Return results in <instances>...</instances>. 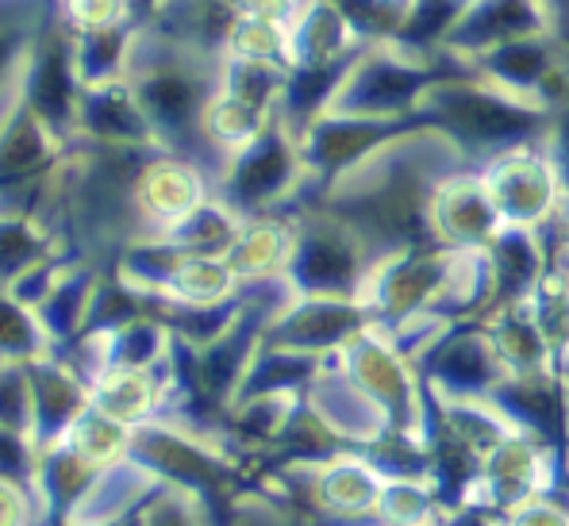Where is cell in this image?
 Wrapping results in <instances>:
<instances>
[{"instance_id": "7402d4cb", "label": "cell", "mask_w": 569, "mask_h": 526, "mask_svg": "<svg viewBox=\"0 0 569 526\" xmlns=\"http://www.w3.org/2000/svg\"><path fill=\"white\" fill-rule=\"evenodd\" d=\"M312 492L328 512L355 515L366 507L381 504L385 484L378 477V465L362 462V457H328V462H312Z\"/></svg>"}, {"instance_id": "4316f807", "label": "cell", "mask_w": 569, "mask_h": 526, "mask_svg": "<svg viewBox=\"0 0 569 526\" xmlns=\"http://www.w3.org/2000/svg\"><path fill=\"white\" fill-rule=\"evenodd\" d=\"M131 442H136V427H128V423L112 419V415H104L100 407L89 404L78 415V423L66 431L62 446H70L93 469H112V465L131 457Z\"/></svg>"}, {"instance_id": "74e56055", "label": "cell", "mask_w": 569, "mask_h": 526, "mask_svg": "<svg viewBox=\"0 0 569 526\" xmlns=\"http://www.w3.org/2000/svg\"><path fill=\"white\" fill-rule=\"evenodd\" d=\"M542 4L550 8V16H555V23H558V31L569 39V0H542Z\"/></svg>"}, {"instance_id": "603a6c76", "label": "cell", "mask_w": 569, "mask_h": 526, "mask_svg": "<svg viewBox=\"0 0 569 526\" xmlns=\"http://www.w3.org/2000/svg\"><path fill=\"white\" fill-rule=\"evenodd\" d=\"M139 31H142L139 20L116 23V28H97V31H73V62H78L81 85L93 89L128 78Z\"/></svg>"}, {"instance_id": "9c48e42d", "label": "cell", "mask_w": 569, "mask_h": 526, "mask_svg": "<svg viewBox=\"0 0 569 526\" xmlns=\"http://www.w3.org/2000/svg\"><path fill=\"white\" fill-rule=\"evenodd\" d=\"M416 128H427L420 115H408V120H370V115L328 112L300 139V154H305L308 165V189L331 185L335 178H342L358 162H366L381 146H389L392 139L408 135Z\"/></svg>"}, {"instance_id": "836d02e7", "label": "cell", "mask_w": 569, "mask_h": 526, "mask_svg": "<svg viewBox=\"0 0 569 526\" xmlns=\"http://www.w3.org/2000/svg\"><path fill=\"white\" fill-rule=\"evenodd\" d=\"M58 12L70 31H97L136 20V0H58Z\"/></svg>"}, {"instance_id": "2e32d148", "label": "cell", "mask_w": 569, "mask_h": 526, "mask_svg": "<svg viewBox=\"0 0 569 526\" xmlns=\"http://www.w3.org/2000/svg\"><path fill=\"white\" fill-rule=\"evenodd\" d=\"M566 50H569V39L562 31H542V36L512 39V43L485 50V54L470 58V65L481 81H489V85L535 104V89L542 85V78L555 70V62Z\"/></svg>"}, {"instance_id": "f1b7e54d", "label": "cell", "mask_w": 569, "mask_h": 526, "mask_svg": "<svg viewBox=\"0 0 569 526\" xmlns=\"http://www.w3.org/2000/svg\"><path fill=\"white\" fill-rule=\"evenodd\" d=\"M0 257H4V285L23 277L28 270L58 257V239L36 215H4V235H0Z\"/></svg>"}, {"instance_id": "f35d334b", "label": "cell", "mask_w": 569, "mask_h": 526, "mask_svg": "<svg viewBox=\"0 0 569 526\" xmlns=\"http://www.w3.org/2000/svg\"><path fill=\"white\" fill-rule=\"evenodd\" d=\"M420 526H431V523H420Z\"/></svg>"}, {"instance_id": "d590c367", "label": "cell", "mask_w": 569, "mask_h": 526, "mask_svg": "<svg viewBox=\"0 0 569 526\" xmlns=\"http://www.w3.org/2000/svg\"><path fill=\"white\" fill-rule=\"evenodd\" d=\"M508 526H569V512L547 504V499H527V504L516 507Z\"/></svg>"}, {"instance_id": "ac0fdd59", "label": "cell", "mask_w": 569, "mask_h": 526, "mask_svg": "<svg viewBox=\"0 0 569 526\" xmlns=\"http://www.w3.org/2000/svg\"><path fill=\"white\" fill-rule=\"evenodd\" d=\"M297 250V220L289 212H266L242 223L236 246L228 250V265L242 285H266L289 273Z\"/></svg>"}, {"instance_id": "e575fe53", "label": "cell", "mask_w": 569, "mask_h": 526, "mask_svg": "<svg viewBox=\"0 0 569 526\" xmlns=\"http://www.w3.org/2000/svg\"><path fill=\"white\" fill-rule=\"evenodd\" d=\"M542 146H547V154L555 158V170H558V178H562V189L569 192V108H562V112L555 115Z\"/></svg>"}, {"instance_id": "8992f818", "label": "cell", "mask_w": 569, "mask_h": 526, "mask_svg": "<svg viewBox=\"0 0 569 526\" xmlns=\"http://www.w3.org/2000/svg\"><path fill=\"white\" fill-rule=\"evenodd\" d=\"M342 370L350 381L373 399L389 419V431L397 434H420L427 407L420 399V384H416L412 357L392 342L389 327L370 323L358 338H350L342 350H335Z\"/></svg>"}, {"instance_id": "3957f363", "label": "cell", "mask_w": 569, "mask_h": 526, "mask_svg": "<svg viewBox=\"0 0 569 526\" xmlns=\"http://www.w3.org/2000/svg\"><path fill=\"white\" fill-rule=\"evenodd\" d=\"M466 73H473V65L450 50L435 58H412L389 43H373L347 70L331 112L370 115V120H408L420 112L423 97L439 81L466 78Z\"/></svg>"}, {"instance_id": "7c38bea8", "label": "cell", "mask_w": 569, "mask_h": 526, "mask_svg": "<svg viewBox=\"0 0 569 526\" xmlns=\"http://www.w3.org/2000/svg\"><path fill=\"white\" fill-rule=\"evenodd\" d=\"M505 227L481 165H462L442 178L431 192V239L442 250H485L492 235Z\"/></svg>"}, {"instance_id": "ba28073f", "label": "cell", "mask_w": 569, "mask_h": 526, "mask_svg": "<svg viewBox=\"0 0 569 526\" xmlns=\"http://www.w3.org/2000/svg\"><path fill=\"white\" fill-rule=\"evenodd\" d=\"M212 196V178L200 165H192L189 158H178L162 146L150 150L136 170V181H131V208H136L139 235H166V231L178 227L186 215H192Z\"/></svg>"}, {"instance_id": "8fae6325", "label": "cell", "mask_w": 569, "mask_h": 526, "mask_svg": "<svg viewBox=\"0 0 569 526\" xmlns=\"http://www.w3.org/2000/svg\"><path fill=\"white\" fill-rule=\"evenodd\" d=\"M373 323V312L350 296H292L284 312L270 323L266 342L300 354L328 357L358 338Z\"/></svg>"}, {"instance_id": "5bb4252c", "label": "cell", "mask_w": 569, "mask_h": 526, "mask_svg": "<svg viewBox=\"0 0 569 526\" xmlns=\"http://www.w3.org/2000/svg\"><path fill=\"white\" fill-rule=\"evenodd\" d=\"M78 139L100 146H123V150H158L154 128L142 112L131 81H108L81 93L78 108Z\"/></svg>"}, {"instance_id": "8d00e7d4", "label": "cell", "mask_w": 569, "mask_h": 526, "mask_svg": "<svg viewBox=\"0 0 569 526\" xmlns=\"http://www.w3.org/2000/svg\"><path fill=\"white\" fill-rule=\"evenodd\" d=\"M147 526H197V519L189 515V507L181 504V499H173V496H166L162 504L150 512V519Z\"/></svg>"}, {"instance_id": "5b68a950", "label": "cell", "mask_w": 569, "mask_h": 526, "mask_svg": "<svg viewBox=\"0 0 569 526\" xmlns=\"http://www.w3.org/2000/svg\"><path fill=\"white\" fill-rule=\"evenodd\" d=\"M305 185L308 165L300 154V139L273 115V123L254 143L231 154L228 173L216 185V196L236 208L242 220H254L266 212H281L289 200L300 196Z\"/></svg>"}, {"instance_id": "6da1fadb", "label": "cell", "mask_w": 569, "mask_h": 526, "mask_svg": "<svg viewBox=\"0 0 569 526\" xmlns=\"http://www.w3.org/2000/svg\"><path fill=\"white\" fill-rule=\"evenodd\" d=\"M128 81L154 128L158 146L189 158L212 178V189L220 185L231 158L208 139L204 112L223 85V54L189 47L158 31L154 23H142Z\"/></svg>"}, {"instance_id": "7a4b0ae2", "label": "cell", "mask_w": 569, "mask_h": 526, "mask_svg": "<svg viewBox=\"0 0 569 526\" xmlns=\"http://www.w3.org/2000/svg\"><path fill=\"white\" fill-rule=\"evenodd\" d=\"M416 115L427 128L455 139L473 165H485L489 158L505 154L512 146L539 143V139H547L550 123H555V115L542 112L539 104L505 93V89L481 81L477 73L439 81L423 97Z\"/></svg>"}, {"instance_id": "52a82bcc", "label": "cell", "mask_w": 569, "mask_h": 526, "mask_svg": "<svg viewBox=\"0 0 569 526\" xmlns=\"http://www.w3.org/2000/svg\"><path fill=\"white\" fill-rule=\"evenodd\" d=\"M481 178L492 204H497L500 220H505V227L539 231L558 212V204L566 196L562 178L555 170V158L547 154L542 139L489 158L481 165Z\"/></svg>"}, {"instance_id": "d6986e66", "label": "cell", "mask_w": 569, "mask_h": 526, "mask_svg": "<svg viewBox=\"0 0 569 526\" xmlns=\"http://www.w3.org/2000/svg\"><path fill=\"white\" fill-rule=\"evenodd\" d=\"M366 43L331 0H305L289 23V65H331Z\"/></svg>"}, {"instance_id": "f546056e", "label": "cell", "mask_w": 569, "mask_h": 526, "mask_svg": "<svg viewBox=\"0 0 569 526\" xmlns=\"http://www.w3.org/2000/svg\"><path fill=\"white\" fill-rule=\"evenodd\" d=\"M223 58L239 62H278L289 65V23L266 16H242L223 36Z\"/></svg>"}, {"instance_id": "e0dca14e", "label": "cell", "mask_w": 569, "mask_h": 526, "mask_svg": "<svg viewBox=\"0 0 569 526\" xmlns=\"http://www.w3.org/2000/svg\"><path fill=\"white\" fill-rule=\"evenodd\" d=\"M485 254H489L492 273V300L485 307V315L500 312L508 304H520V300H531V292L539 289V281L550 270L547 246H542L539 231L531 227H500L485 246Z\"/></svg>"}, {"instance_id": "1f68e13d", "label": "cell", "mask_w": 569, "mask_h": 526, "mask_svg": "<svg viewBox=\"0 0 569 526\" xmlns=\"http://www.w3.org/2000/svg\"><path fill=\"white\" fill-rule=\"evenodd\" d=\"M0 346H4V362H20V365L58 354L54 338H50V331L43 327L36 307H23L12 296H4V338H0Z\"/></svg>"}, {"instance_id": "30bf717a", "label": "cell", "mask_w": 569, "mask_h": 526, "mask_svg": "<svg viewBox=\"0 0 569 526\" xmlns=\"http://www.w3.org/2000/svg\"><path fill=\"white\" fill-rule=\"evenodd\" d=\"M416 365L435 396L442 399H485L492 384L508 373L481 320L455 323L435 346L423 350Z\"/></svg>"}, {"instance_id": "d6a6232c", "label": "cell", "mask_w": 569, "mask_h": 526, "mask_svg": "<svg viewBox=\"0 0 569 526\" xmlns=\"http://www.w3.org/2000/svg\"><path fill=\"white\" fill-rule=\"evenodd\" d=\"M331 4L347 16L355 36L362 39L366 47L389 43L400 31V20H405V12H408V0H331Z\"/></svg>"}, {"instance_id": "4dcf8cb0", "label": "cell", "mask_w": 569, "mask_h": 526, "mask_svg": "<svg viewBox=\"0 0 569 526\" xmlns=\"http://www.w3.org/2000/svg\"><path fill=\"white\" fill-rule=\"evenodd\" d=\"M289 78V65L278 62H239V58H223V89L242 100H250L262 112H278V100Z\"/></svg>"}, {"instance_id": "277c9868", "label": "cell", "mask_w": 569, "mask_h": 526, "mask_svg": "<svg viewBox=\"0 0 569 526\" xmlns=\"http://www.w3.org/2000/svg\"><path fill=\"white\" fill-rule=\"evenodd\" d=\"M281 212L297 220V250L284 273L292 292L297 296H362L373 265L381 262L370 242L320 204L292 200Z\"/></svg>"}, {"instance_id": "cb8c5ba5", "label": "cell", "mask_w": 569, "mask_h": 526, "mask_svg": "<svg viewBox=\"0 0 569 526\" xmlns=\"http://www.w3.org/2000/svg\"><path fill=\"white\" fill-rule=\"evenodd\" d=\"M242 292V281L228 265V257H204V254H181V262L173 265V273L166 277L162 292L154 296L173 300V304H192V307H216L228 304Z\"/></svg>"}, {"instance_id": "44dd1931", "label": "cell", "mask_w": 569, "mask_h": 526, "mask_svg": "<svg viewBox=\"0 0 569 526\" xmlns=\"http://www.w3.org/2000/svg\"><path fill=\"white\" fill-rule=\"evenodd\" d=\"M362 50H358V54H362ZM358 54L342 58V62H331V65H289V78H284L278 112L273 115H278L292 135L305 139L308 131H312V123L331 112L335 93H339L342 78H347V70L355 65Z\"/></svg>"}, {"instance_id": "d4e9b609", "label": "cell", "mask_w": 569, "mask_h": 526, "mask_svg": "<svg viewBox=\"0 0 569 526\" xmlns=\"http://www.w3.org/2000/svg\"><path fill=\"white\" fill-rule=\"evenodd\" d=\"M242 215L236 212L231 204H223L220 196L204 200V204L197 208L192 215L178 223V227H170L166 239L170 246H178L181 254H204V257H228V250L236 246L239 231H242Z\"/></svg>"}, {"instance_id": "4fadbf2b", "label": "cell", "mask_w": 569, "mask_h": 526, "mask_svg": "<svg viewBox=\"0 0 569 526\" xmlns=\"http://www.w3.org/2000/svg\"><path fill=\"white\" fill-rule=\"evenodd\" d=\"M542 31H558L555 16L542 0H470L442 50L470 62L485 50L512 43V39L542 36Z\"/></svg>"}, {"instance_id": "484cf974", "label": "cell", "mask_w": 569, "mask_h": 526, "mask_svg": "<svg viewBox=\"0 0 569 526\" xmlns=\"http://www.w3.org/2000/svg\"><path fill=\"white\" fill-rule=\"evenodd\" d=\"M466 8H470V0H408V12L400 20V31L389 39V47H397L400 54L412 58L442 54L447 36L462 20Z\"/></svg>"}, {"instance_id": "9a60e30c", "label": "cell", "mask_w": 569, "mask_h": 526, "mask_svg": "<svg viewBox=\"0 0 569 526\" xmlns=\"http://www.w3.org/2000/svg\"><path fill=\"white\" fill-rule=\"evenodd\" d=\"M28 365L31 396H36V446L47 449L66 438V431L78 423L89 407V381L70 357H36Z\"/></svg>"}, {"instance_id": "ffe728a7", "label": "cell", "mask_w": 569, "mask_h": 526, "mask_svg": "<svg viewBox=\"0 0 569 526\" xmlns=\"http://www.w3.org/2000/svg\"><path fill=\"white\" fill-rule=\"evenodd\" d=\"M481 323L489 327V338L508 373H520V377H527V373H555V346H550L547 331L539 327L531 300L489 312Z\"/></svg>"}, {"instance_id": "83f0119b", "label": "cell", "mask_w": 569, "mask_h": 526, "mask_svg": "<svg viewBox=\"0 0 569 526\" xmlns=\"http://www.w3.org/2000/svg\"><path fill=\"white\" fill-rule=\"evenodd\" d=\"M270 123H273L270 112H262V108H254L250 100H242L236 93H228L223 85H220V93L212 97V104H208V112H204L208 139H212V143L220 146L228 158L239 154L242 146L254 143V139L262 135Z\"/></svg>"}]
</instances>
